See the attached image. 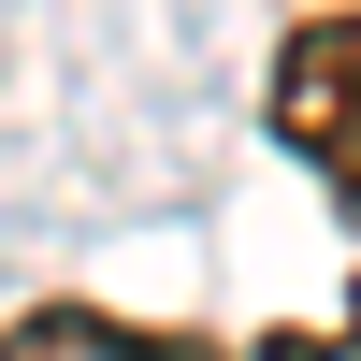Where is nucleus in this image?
Segmentation results:
<instances>
[{"label": "nucleus", "mask_w": 361, "mask_h": 361, "mask_svg": "<svg viewBox=\"0 0 361 361\" xmlns=\"http://www.w3.org/2000/svg\"><path fill=\"white\" fill-rule=\"evenodd\" d=\"M260 361H361V289H347V333H275Z\"/></svg>", "instance_id": "nucleus-2"}, {"label": "nucleus", "mask_w": 361, "mask_h": 361, "mask_svg": "<svg viewBox=\"0 0 361 361\" xmlns=\"http://www.w3.org/2000/svg\"><path fill=\"white\" fill-rule=\"evenodd\" d=\"M275 145L318 159V188L361 217V0H333L275 44Z\"/></svg>", "instance_id": "nucleus-1"}]
</instances>
